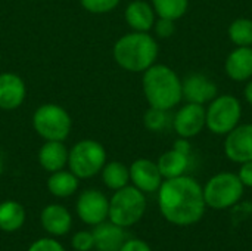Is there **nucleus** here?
I'll return each instance as SVG.
<instances>
[{
  "label": "nucleus",
  "mask_w": 252,
  "mask_h": 251,
  "mask_svg": "<svg viewBox=\"0 0 252 251\" xmlns=\"http://www.w3.org/2000/svg\"><path fill=\"white\" fill-rule=\"evenodd\" d=\"M159 212L167 222L176 226H192L205 215L204 188L190 176L162 180L158 189Z\"/></svg>",
  "instance_id": "nucleus-1"
},
{
  "label": "nucleus",
  "mask_w": 252,
  "mask_h": 251,
  "mask_svg": "<svg viewBox=\"0 0 252 251\" xmlns=\"http://www.w3.org/2000/svg\"><path fill=\"white\" fill-rule=\"evenodd\" d=\"M142 89L149 107L154 108L170 111L183 99L180 77L164 64H154L143 72Z\"/></svg>",
  "instance_id": "nucleus-2"
},
{
  "label": "nucleus",
  "mask_w": 252,
  "mask_h": 251,
  "mask_svg": "<svg viewBox=\"0 0 252 251\" xmlns=\"http://www.w3.org/2000/svg\"><path fill=\"white\" fill-rule=\"evenodd\" d=\"M159 47L149 33L131 31L120 37L112 49L115 62L128 72H145L158 58Z\"/></svg>",
  "instance_id": "nucleus-3"
},
{
  "label": "nucleus",
  "mask_w": 252,
  "mask_h": 251,
  "mask_svg": "<svg viewBox=\"0 0 252 251\" xmlns=\"http://www.w3.org/2000/svg\"><path fill=\"white\" fill-rule=\"evenodd\" d=\"M146 212V197L136 186H124L112 195L109 200L108 219L121 226L128 228L136 225Z\"/></svg>",
  "instance_id": "nucleus-4"
},
{
  "label": "nucleus",
  "mask_w": 252,
  "mask_h": 251,
  "mask_svg": "<svg viewBox=\"0 0 252 251\" xmlns=\"http://www.w3.org/2000/svg\"><path fill=\"white\" fill-rule=\"evenodd\" d=\"M245 186L239 176L230 172L214 175L204 186V200L213 210H226L238 204L244 195Z\"/></svg>",
  "instance_id": "nucleus-5"
},
{
  "label": "nucleus",
  "mask_w": 252,
  "mask_h": 251,
  "mask_svg": "<svg viewBox=\"0 0 252 251\" xmlns=\"http://www.w3.org/2000/svg\"><path fill=\"white\" fill-rule=\"evenodd\" d=\"M106 164V149L93 139L77 142L68 154V167L78 179H90Z\"/></svg>",
  "instance_id": "nucleus-6"
},
{
  "label": "nucleus",
  "mask_w": 252,
  "mask_h": 251,
  "mask_svg": "<svg viewBox=\"0 0 252 251\" xmlns=\"http://www.w3.org/2000/svg\"><path fill=\"white\" fill-rule=\"evenodd\" d=\"M32 127L44 141L63 142L72 129V120L68 111L58 104H43L32 115Z\"/></svg>",
  "instance_id": "nucleus-7"
},
{
  "label": "nucleus",
  "mask_w": 252,
  "mask_h": 251,
  "mask_svg": "<svg viewBox=\"0 0 252 251\" xmlns=\"http://www.w3.org/2000/svg\"><path fill=\"white\" fill-rule=\"evenodd\" d=\"M205 111V126L211 133L219 136H226L241 123L242 118L241 101L233 95H217L208 104Z\"/></svg>",
  "instance_id": "nucleus-8"
},
{
  "label": "nucleus",
  "mask_w": 252,
  "mask_h": 251,
  "mask_svg": "<svg viewBox=\"0 0 252 251\" xmlns=\"http://www.w3.org/2000/svg\"><path fill=\"white\" fill-rule=\"evenodd\" d=\"M77 215L87 225H99L108 219L109 200L97 189H86L77 200Z\"/></svg>",
  "instance_id": "nucleus-9"
},
{
  "label": "nucleus",
  "mask_w": 252,
  "mask_h": 251,
  "mask_svg": "<svg viewBox=\"0 0 252 251\" xmlns=\"http://www.w3.org/2000/svg\"><path fill=\"white\" fill-rule=\"evenodd\" d=\"M205 120H207L205 107L199 104L188 102L173 117V129L179 135V138L190 139L198 136L204 130Z\"/></svg>",
  "instance_id": "nucleus-10"
},
{
  "label": "nucleus",
  "mask_w": 252,
  "mask_h": 251,
  "mask_svg": "<svg viewBox=\"0 0 252 251\" xmlns=\"http://www.w3.org/2000/svg\"><path fill=\"white\" fill-rule=\"evenodd\" d=\"M224 154L238 164L252 161V123L238 124L226 135Z\"/></svg>",
  "instance_id": "nucleus-11"
},
{
  "label": "nucleus",
  "mask_w": 252,
  "mask_h": 251,
  "mask_svg": "<svg viewBox=\"0 0 252 251\" xmlns=\"http://www.w3.org/2000/svg\"><path fill=\"white\" fill-rule=\"evenodd\" d=\"M182 89H183V98L188 102L199 104L204 107L219 95L217 84L210 77L201 72H192L186 75L185 80L182 81Z\"/></svg>",
  "instance_id": "nucleus-12"
},
{
  "label": "nucleus",
  "mask_w": 252,
  "mask_h": 251,
  "mask_svg": "<svg viewBox=\"0 0 252 251\" xmlns=\"http://www.w3.org/2000/svg\"><path fill=\"white\" fill-rule=\"evenodd\" d=\"M130 169V180L133 186L140 189L143 194L157 192L164 180L159 173L158 164L148 158H139L131 163Z\"/></svg>",
  "instance_id": "nucleus-13"
},
{
  "label": "nucleus",
  "mask_w": 252,
  "mask_h": 251,
  "mask_svg": "<svg viewBox=\"0 0 252 251\" xmlns=\"http://www.w3.org/2000/svg\"><path fill=\"white\" fill-rule=\"evenodd\" d=\"M27 96L24 80L15 72L0 74V109L13 111L19 108Z\"/></svg>",
  "instance_id": "nucleus-14"
},
{
  "label": "nucleus",
  "mask_w": 252,
  "mask_h": 251,
  "mask_svg": "<svg viewBox=\"0 0 252 251\" xmlns=\"http://www.w3.org/2000/svg\"><path fill=\"white\" fill-rule=\"evenodd\" d=\"M226 75L233 81H248L252 78V46L233 49L224 62Z\"/></svg>",
  "instance_id": "nucleus-15"
},
{
  "label": "nucleus",
  "mask_w": 252,
  "mask_h": 251,
  "mask_svg": "<svg viewBox=\"0 0 252 251\" xmlns=\"http://www.w3.org/2000/svg\"><path fill=\"white\" fill-rule=\"evenodd\" d=\"M124 18L127 25L133 31L149 33L157 21V13L151 3L145 0H133L131 3L127 4Z\"/></svg>",
  "instance_id": "nucleus-16"
},
{
  "label": "nucleus",
  "mask_w": 252,
  "mask_h": 251,
  "mask_svg": "<svg viewBox=\"0 0 252 251\" xmlns=\"http://www.w3.org/2000/svg\"><path fill=\"white\" fill-rule=\"evenodd\" d=\"M41 226L53 237H63L69 232L72 226L71 213L59 204L46 206L40 216Z\"/></svg>",
  "instance_id": "nucleus-17"
},
{
  "label": "nucleus",
  "mask_w": 252,
  "mask_h": 251,
  "mask_svg": "<svg viewBox=\"0 0 252 251\" xmlns=\"http://www.w3.org/2000/svg\"><path fill=\"white\" fill-rule=\"evenodd\" d=\"M94 238V249L97 251H120L126 243L124 228L109 222H102L96 225L92 232Z\"/></svg>",
  "instance_id": "nucleus-18"
},
{
  "label": "nucleus",
  "mask_w": 252,
  "mask_h": 251,
  "mask_svg": "<svg viewBox=\"0 0 252 251\" xmlns=\"http://www.w3.org/2000/svg\"><path fill=\"white\" fill-rule=\"evenodd\" d=\"M68 154L69 151L61 141H46L40 151H38V163L40 166L49 172L62 170L68 164Z\"/></svg>",
  "instance_id": "nucleus-19"
},
{
  "label": "nucleus",
  "mask_w": 252,
  "mask_h": 251,
  "mask_svg": "<svg viewBox=\"0 0 252 251\" xmlns=\"http://www.w3.org/2000/svg\"><path fill=\"white\" fill-rule=\"evenodd\" d=\"M159 173L164 179H173L183 176L190 164V155H185L176 149L165 151L157 161Z\"/></svg>",
  "instance_id": "nucleus-20"
},
{
  "label": "nucleus",
  "mask_w": 252,
  "mask_h": 251,
  "mask_svg": "<svg viewBox=\"0 0 252 251\" xmlns=\"http://www.w3.org/2000/svg\"><path fill=\"white\" fill-rule=\"evenodd\" d=\"M47 189L52 195L59 198H66L75 194L78 189V178L69 170H58L50 175L47 179Z\"/></svg>",
  "instance_id": "nucleus-21"
},
{
  "label": "nucleus",
  "mask_w": 252,
  "mask_h": 251,
  "mask_svg": "<svg viewBox=\"0 0 252 251\" xmlns=\"http://www.w3.org/2000/svg\"><path fill=\"white\" fill-rule=\"evenodd\" d=\"M25 222V210L16 201H3L0 204V229L3 232H15Z\"/></svg>",
  "instance_id": "nucleus-22"
},
{
  "label": "nucleus",
  "mask_w": 252,
  "mask_h": 251,
  "mask_svg": "<svg viewBox=\"0 0 252 251\" xmlns=\"http://www.w3.org/2000/svg\"><path fill=\"white\" fill-rule=\"evenodd\" d=\"M102 180L103 183L114 191H118L128 185L130 182V169L121 161L106 163L102 169Z\"/></svg>",
  "instance_id": "nucleus-23"
},
{
  "label": "nucleus",
  "mask_w": 252,
  "mask_h": 251,
  "mask_svg": "<svg viewBox=\"0 0 252 251\" xmlns=\"http://www.w3.org/2000/svg\"><path fill=\"white\" fill-rule=\"evenodd\" d=\"M151 4L157 16L177 21L188 12L189 0H151Z\"/></svg>",
  "instance_id": "nucleus-24"
},
{
  "label": "nucleus",
  "mask_w": 252,
  "mask_h": 251,
  "mask_svg": "<svg viewBox=\"0 0 252 251\" xmlns=\"http://www.w3.org/2000/svg\"><path fill=\"white\" fill-rule=\"evenodd\" d=\"M230 41L239 46H252V19L250 18H238L235 19L227 30Z\"/></svg>",
  "instance_id": "nucleus-25"
},
{
  "label": "nucleus",
  "mask_w": 252,
  "mask_h": 251,
  "mask_svg": "<svg viewBox=\"0 0 252 251\" xmlns=\"http://www.w3.org/2000/svg\"><path fill=\"white\" fill-rule=\"evenodd\" d=\"M143 124L149 132H162L168 127V124H173V120H170L168 111L149 107V109L143 114Z\"/></svg>",
  "instance_id": "nucleus-26"
},
{
  "label": "nucleus",
  "mask_w": 252,
  "mask_h": 251,
  "mask_svg": "<svg viewBox=\"0 0 252 251\" xmlns=\"http://www.w3.org/2000/svg\"><path fill=\"white\" fill-rule=\"evenodd\" d=\"M121 0H80L81 6L90 13H108L112 12Z\"/></svg>",
  "instance_id": "nucleus-27"
},
{
  "label": "nucleus",
  "mask_w": 252,
  "mask_h": 251,
  "mask_svg": "<svg viewBox=\"0 0 252 251\" xmlns=\"http://www.w3.org/2000/svg\"><path fill=\"white\" fill-rule=\"evenodd\" d=\"M72 247L75 251H90L94 249V238L92 232L80 231L72 237Z\"/></svg>",
  "instance_id": "nucleus-28"
},
{
  "label": "nucleus",
  "mask_w": 252,
  "mask_h": 251,
  "mask_svg": "<svg viewBox=\"0 0 252 251\" xmlns=\"http://www.w3.org/2000/svg\"><path fill=\"white\" fill-rule=\"evenodd\" d=\"M176 21L173 19H167V18H159L155 21L154 24V31H155V36L158 38H168L171 37L174 33H176V25H174Z\"/></svg>",
  "instance_id": "nucleus-29"
},
{
  "label": "nucleus",
  "mask_w": 252,
  "mask_h": 251,
  "mask_svg": "<svg viewBox=\"0 0 252 251\" xmlns=\"http://www.w3.org/2000/svg\"><path fill=\"white\" fill-rule=\"evenodd\" d=\"M28 251H66L56 240L52 238H40L34 241Z\"/></svg>",
  "instance_id": "nucleus-30"
},
{
  "label": "nucleus",
  "mask_w": 252,
  "mask_h": 251,
  "mask_svg": "<svg viewBox=\"0 0 252 251\" xmlns=\"http://www.w3.org/2000/svg\"><path fill=\"white\" fill-rule=\"evenodd\" d=\"M120 251H152L148 243L133 238V240H126V243L123 244V247Z\"/></svg>",
  "instance_id": "nucleus-31"
},
{
  "label": "nucleus",
  "mask_w": 252,
  "mask_h": 251,
  "mask_svg": "<svg viewBox=\"0 0 252 251\" xmlns=\"http://www.w3.org/2000/svg\"><path fill=\"white\" fill-rule=\"evenodd\" d=\"M238 176L245 188H252V161H247L241 164Z\"/></svg>",
  "instance_id": "nucleus-32"
},
{
  "label": "nucleus",
  "mask_w": 252,
  "mask_h": 251,
  "mask_svg": "<svg viewBox=\"0 0 252 251\" xmlns=\"http://www.w3.org/2000/svg\"><path fill=\"white\" fill-rule=\"evenodd\" d=\"M173 149H176V151H179V152H182V154H185V155H190L192 146H190L189 139H186V138H179V139L174 142Z\"/></svg>",
  "instance_id": "nucleus-33"
},
{
  "label": "nucleus",
  "mask_w": 252,
  "mask_h": 251,
  "mask_svg": "<svg viewBox=\"0 0 252 251\" xmlns=\"http://www.w3.org/2000/svg\"><path fill=\"white\" fill-rule=\"evenodd\" d=\"M244 96L247 99V102L252 107V80L248 81V84L245 86V90H244Z\"/></svg>",
  "instance_id": "nucleus-34"
}]
</instances>
